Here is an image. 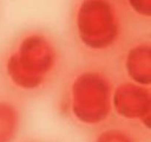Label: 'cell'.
Instances as JSON below:
<instances>
[{
  "label": "cell",
  "mask_w": 151,
  "mask_h": 142,
  "mask_svg": "<svg viewBox=\"0 0 151 142\" xmlns=\"http://www.w3.org/2000/svg\"><path fill=\"white\" fill-rule=\"evenodd\" d=\"M70 67L64 41L49 30L36 28L13 38L1 58L0 70L9 93L25 100L49 93Z\"/></svg>",
  "instance_id": "1"
},
{
  "label": "cell",
  "mask_w": 151,
  "mask_h": 142,
  "mask_svg": "<svg viewBox=\"0 0 151 142\" xmlns=\"http://www.w3.org/2000/svg\"><path fill=\"white\" fill-rule=\"evenodd\" d=\"M130 14L118 0H78L70 23V44L81 61L114 64L134 33Z\"/></svg>",
  "instance_id": "2"
},
{
  "label": "cell",
  "mask_w": 151,
  "mask_h": 142,
  "mask_svg": "<svg viewBox=\"0 0 151 142\" xmlns=\"http://www.w3.org/2000/svg\"><path fill=\"white\" fill-rule=\"evenodd\" d=\"M118 78L114 64L81 61L60 82L58 112L83 127L106 125L114 116L112 97Z\"/></svg>",
  "instance_id": "3"
},
{
  "label": "cell",
  "mask_w": 151,
  "mask_h": 142,
  "mask_svg": "<svg viewBox=\"0 0 151 142\" xmlns=\"http://www.w3.org/2000/svg\"><path fill=\"white\" fill-rule=\"evenodd\" d=\"M113 115L128 124L150 131L151 127V87L118 78L112 97Z\"/></svg>",
  "instance_id": "4"
},
{
  "label": "cell",
  "mask_w": 151,
  "mask_h": 142,
  "mask_svg": "<svg viewBox=\"0 0 151 142\" xmlns=\"http://www.w3.org/2000/svg\"><path fill=\"white\" fill-rule=\"evenodd\" d=\"M119 78L151 87V39L139 33L122 50L114 62Z\"/></svg>",
  "instance_id": "5"
},
{
  "label": "cell",
  "mask_w": 151,
  "mask_h": 142,
  "mask_svg": "<svg viewBox=\"0 0 151 142\" xmlns=\"http://www.w3.org/2000/svg\"><path fill=\"white\" fill-rule=\"evenodd\" d=\"M23 99L7 93L0 96V142H15L24 120Z\"/></svg>",
  "instance_id": "6"
},
{
  "label": "cell",
  "mask_w": 151,
  "mask_h": 142,
  "mask_svg": "<svg viewBox=\"0 0 151 142\" xmlns=\"http://www.w3.org/2000/svg\"><path fill=\"white\" fill-rule=\"evenodd\" d=\"M93 142H138L131 128L121 124L104 125L94 138Z\"/></svg>",
  "instance_id": "7"
}]
</instances>
